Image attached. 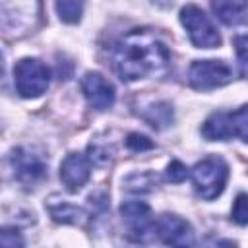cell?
Listing matches in <instances>:
<instances>
[{
	"mask_svg": "<svg viewBox=\"0 0 248 248\" xmlns=\"http://www.w3.org/2000/svg\"><path fill=\"white\" fill-rule=\"evenodd\" d=\"M91 176V167L89 159L81 153H70L60 165V180L66 186L68 192L76 194L79 192Z\"/></svg>",
	"mask_w": 248,
	"mask_h": 248,
	"instance_id": "obj_11",
	"label": "cell"
},
{
	"mask_svg": "<svg viewBox=\"0 0 248 248\" xmlns=\"http://www.w3.org/2000/svg\"><path fill=\"white\" fill-rule=\"evenodd\" d=\"M155 234L170 246H190L194 242V231L190 223L174 213H163L155 221Z\"/></svg>",
	"mask_w": 248,
	"mask_h": 248,
	"instance_id": "obj_9",
	"label": "cell"
},
{
	"mask_svg": "<svg viewBox=\"0 0 248 248\" xmlns=\"http://www.w3.org/2000/svg\"><path fill=\"white\" fill-rule=\"evenodd\" d=\"M159 178L157 174L153 172H132L130 176L124 178V190L126 192H132V194H145V192H151L155 186H157Z\"/></svg>",
	"mask_w": 248,
	"mask_h": 248,
	"instance_id": "obj_16",
	"label": "cell"
},
{
	"mask_svg": "<svg viewBox=\"0 0 248 248\" xmlns=\"http://www.w3.org/2000/svg\"><path fill=\"white\" fill-rule=\"evenodd\" d=\"M2 244H4L6 248H16V246H21V244H23V240L19 238L17 231H16V232H14V236L10 238V229H4V231H2Z\"/></svg>",
	"mask_w": 248,
	"mask_h": 248,
	"instance_id": "obj_23",
	"label": "cell"
},
{
	"mask_svg": "<svg viewBox=\"0 0 248 248\" xmlns=\"http://www.w3.org/2000/svg\"><path fill=\"white\" fill-rule=\"evenodd\" d=\"M126 145H128V149H132V151H147V149H153V141L147 138V136H143V134H128V138H126Z\"/></svg>",
	"mask_w": 248,
	"mask_h": 248,
	"instance_id": "obj_20",
	"label": "cell"
},
{
	"mask_svg": "<svg viewBox=\"0 0 248 248\" xmlns=\"http://www.w3.org/2000/svg\"><path fill=\"white\" fill-rule=\"evenodd\" d=\"M140 116L151 126V128H157V130H163L167 128L169 124H172V107L165 101H157V103H151L147 107H143V110H140Z\"/></svg>",
	"mask_w": 248,
	"mask_h": 248,
	"instance_id": "obj_15",
	"label": "cell"
},
{
	"mask_svg": "<svg viewBox=\"0 0 248 248\" xmlns=\"http://www.w3.org/2000/svg\"><path fill=\"white\" fill-rule=\"evenodd\" d=\"M108 60L122 81H138L161 74L170 60V52L153 33L134 29L110 46Z\"/></svg>",
	"mask_w": 248,
	"mask_h": 248,
	"instance_id": "obj_1",
	"label": "cell"
},
{
	"mask_svg": "<svg viewBox=\"0 0 248 248\" xmlns=\"http://www.w3.org/2000/svg\"><path fill=\"white\" fill-rule=\"evenodd\" d=\"M202 134L209 141L238 138L248 143V105H242L232 112H213L203 122Z\"/></svg>",
	"mask_w": 248,
	"mask_h": 248,
	"instance_id": "obj_2",
	"label": "cell"
},
{
	"mask_svg": "<svg viewBox=\"0 0 248 248\" xmlns=\"http://www.w3.org/2000/svg\"><path fill=\"white\" fill-rule=\"evenodd\" d=\"M120 215L136 240H145L151 232H155V219L151 209L143 202H124L120 205Z\"/></svg>",
	"mask_w": 248,
	"mask_h": 248,
	"instance_id": "obj_8",
	"label": "cell"
},
{
	"mask_svg": "<svg viewBox=\"0 0 248 248\" xmlns=\"http://www.w3.org/2000/svg\"><path fill=\"white\" fill-rule=\"evenodd\" d=\"M213 14L225 25H240L248 19V6L244 0H211Z\"/></svg>",
	"mask_w": 248,
	"mask_h": 248,
	"instance_id": "obj_14",
	"label": "cell"
},
{
	"mask_svg": "<svg viewBox=\"0 0 248 248\" xmlns=\"http://www.w3.org/2000/svg\"><path fill=\"white\" fill-rule=\"evenodd\" d=\"M188 176V169L180 163V161H170L169 165H167V178L170 180V182H182L184 178Z\"/></svg>",
	"mask_w": 248,
	"mask_h": 248,
	"instance_id": "obj_22",
	"label": "cell"
},
{
	"mask_svg": "<svg viewBox=\"0 0 248 248\" xmlns=\"http://www.w3.org/2000/svg\"><path fill=\"white\" fill-rule=\"evenodd\" d=\"M231 219L244 227L248 225V194H238L234 203H232V209H231Z\"/></svg>",
	"mask_w": 248,
	"mask_h": 248,
	"instance_id": "obj_19",
	"label": "cell"
},
{
	"mask_svg": "<svg viewBox=\"0 0 248 248\" xmlns=\"http://www.w3.org/2000/svg\"><path fill=\"white\" fill-rule=\"evenodd\" d=\"M56 12L64 23H78L83 14V0H56Z\"/></svg>",
	"mask_w": 248,
	"mask_h": 248,
	"instance_id": "obj_17",
	"label": "cell"
},
{
	"mask_svg": "<svg viewBox=\"0 0 248 248\" xmlns=\"http://www.w3.org/2000/svg\"><path fill=\"white\" fill-rule=\"evenodd\" d=\"M232 79V68L225 60H196L188 70V81L198 91L223 87Z\"/></svg>",
	"mask_w": 248,
	"mask_h": 248,
	"instance_id": "obj_6",
	"label": "cell"
},
{
	"mask_svg": "<svg viewBox=\"0 0 248 248\" xmlns=\"http://www.w3.org/2000/svg\"><path fill=\"white\" fill-rule=\"evenodd\" d=\"M234 50H236V56L242 64V70L244 74H248V33L246 35H238L234 39Z\"/></svg>",
	"mask_w": 248,
	"mask_h": 248,
	"instance_id": "obj_21",
	"label": "cell"
},
{
	"mask_svg": "<svg viewBox=\"0 0 248 248\" xmlns=\"http://www.w3.org/2000/svg\"><path fill=\"white\" fill-rule=\"evenodd\" d=\"M37 14V0H2V19L6 27H19Z\"/></svg>",
	"mask_w": 248,
	"mask_h": 248,
	"instance_id": "obj_12",
	"label": "cell"
},
{
	"mask_svg": "<svg viewBox=\"0 0 248 248\" xmlns=\"http://www.w3.org/2000/svg\"><path fill=\"white\" fill-rule=\"evenodd\" d=\"M14 83L23 99H35L48 89L50 72L37 58H21L14 68Z\"/></svg>",
	"mask_w": 248,
	"mask_h": 248,
	"instance_id": "obj_4",
	"label": "cell"
},
{
	"mask_svg": "<svg viewBox=\"0 0 248 248\" xmlns=\"http://www.w3.org/2000/svg\"><path fill=\"white\" fill-rule=\"evenodd\" d=\"M10 165H12V169H14V174H16V178L21 182V184H37L39 180H43L45 178V174H46V165H45V161L39 157V155H35L33 151H29V149H23V147H17V149H14L12 151V155H10Z\"/></svg>",
	"mask_w": 248,
	"mask_h": 248,
	"instance_id": "obj_7",
	"label": "cell"
},
{
	"mask_svg": "<svg viewBox=\"0 0 248 248\" xmlns=\"http://www.w3.org/2000/svg\"><path fill=\"white\" fill-rule=\"evenodd\" d=\"M46 209L50 213V217L56 221V223H64V225H83L87 221V213L85 209L78 207V205H72L64 200H58L56 196H52L48 202H46Z\"/></svg>",
	"mask_w": 248,
	"mask_h": 248,
	"instance_id": "obj_13",
	"label": "cell"
},
{
	"mask_svg": "<svg viewBox=\"0 0 248 248\" xmlns=\"http://www.w3.org/2000/svg\"><path fill=\"white\" fill-rule=\"evenodd\" d=\"M89 159L97 165H107L112 157V145L103 140V138H95L91 143H89Z\"/></svg>",
	"mask_w": 248,
	"mask_h": 248,
	"instance_id": "obj_18",
	"label": "cell"
},
{
	"mask_svg": "<svg viewBox=\"0 0 248 248\" xmlns=\"http://www.w3.org/2000/svg\"><path fill=\"white\" fill-rule=\"evenodd\" d=\"M81 91L87 103L97 110H107L114 105V87L97 72H87L81 78Z\"/></svg>",
	"mask_w": 248,
	"mask_h": 248,
	"instance_id": "obj_10",
	"label": "cell"
},
{
	"mask_svg": "<svg viewBox=\"0 0 248 248\" xmlns=\"http://www.w3.org/2000/svg\"><path fill=\"white\" fill-rule=\"evenodd\" d=\"M180 23L184 25L190 41L198 48H215L221 45V35L209 16L194 4H188L180 10Z\"/></svg>",
	"mask_w": 248,
	"mask_h": 248,
	"instance_id": "obj_5",
	"label": "cell"
},
{
	"mask_svg": "<svg viewBox=\"0 0 248 248\" xmlns=\"http://www.w3.org/2000/svg\"><path fill=\"white\" fill-rule=\"evenodd\" d=\"M227 178H229V167L217 155L198 161L192 169L194 188L198 196L203 200H215L217 196H221L225 190Z\"/></svg>",
	"mask_w": 248,
	"mask_h": 248,
	"instance_id": "obj_3",
	"label": "cell"
}]
</instances>
